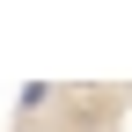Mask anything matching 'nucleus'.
Instances as JSON below:
<instances>
[{
    "mask_svg": "<svg viewBox=\"0 0 132 132\" xmlns=\"http://www.w3.org/2000/svg\"><path fill=\"white\" fill-rule=\"evenodd\" d=\"M22 132H37V125H22Z\"/></svg>",
    "mask_w": 132,
    "mask_h": 132,
    "instance_id": "f257e3e1",
    "label": "nucleus"
}]
</instances>
